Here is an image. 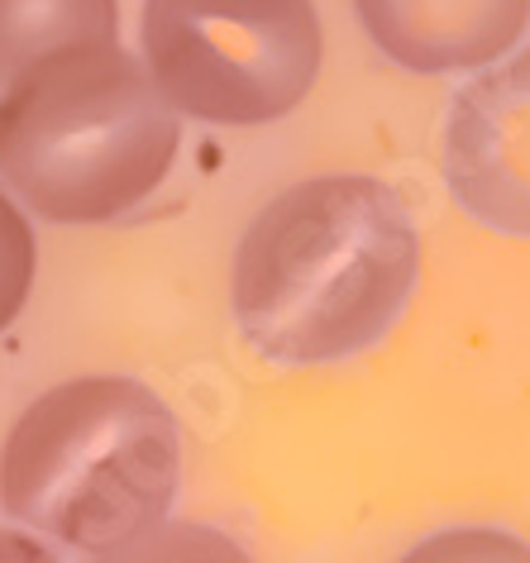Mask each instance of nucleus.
Instances as JSON below:
<instances>
[{"label": "nucleus", "mask_w": 530, "mask_h": 563, "mask_svg": "<svg viewBox=\"0 0 530 563\" xmlns=\"http://www.w3.org/2000/svg\"><path fill=\"white\" fill-rule=\"evenodd\" d=\"M416 277L421 230L393 181L306 177L249 220L230 311L263 358L320 368L378 344L407 311Z\"/></svg>", "instance_id": "nucleus-1"}, {"label": "nucleus", "mask_w": 530, "mask_h": 563, "mask_svg": "<svg viewBox=\"0 0 530 563\" xmlns=\"http://www.w3.org/2000/svg\"><path fill=\"white\" fill-rule=\"evenodd\" d=\"M183 148L177 110L120 44L63 48L0 91V181L53 224L144 206Z\"/></svg>", "instance_id": "nucleus-2"}, {"label": "nucleus", "mask_w": 530, "mask_h": 563, "mask_svg": "<svg viewBox=\"0 0 530 563\" xmlns=\"http://www.w3.org/2000/svg\"><path fill=\"white\" fill-rule=\"evenodd\" d=\"M177 483V416L134 377L48 387L0 444V511L91 559L163 526Z\"/></svg>", "instance_id": "nucleus-3"}, {"label": "nucleus", "mask_w": 530, "mask_h": 563, "mask_svg": "<svg viewBox=\"0 0 530 563\" xmlns=\"http://www.w3.org/2000/svg\"><path fill=\"white\" fill-rule=\"evenodd\" d=\"M139 44L177 115L230 130L291 115L325 58L316 0H144Z\"/></svg>", "instance_id": "nucleus-4"}, {"label": "nucleus", "mask_w": 530, "mask_h": 563, "mask_svg": "<svg viewBox=\"0 0 530 563\" xmlns=\"http://www.w3.org/2000/svg\"><path fill=\"white\" fill-rule=\"evenodd\" d=\"M444 181L478 224L530 239V44L483 67L454 96Z\"/></svg>", "instance_id": "nucleus-5"}, {"label": "nucleus", "mask_w": 530, "mask_h": 563, "mask_svg": "<svg viewBox=\"0 0 530 563\" xmlns=\"http://www.w3.org/2000/svg\"><path fill=\"white\" fill-rule=\"evenodd\" d=\"M354 15L383 58L444 77L493 67L521 44L530 0H354Z\"/></svg>", "instance_id": "nucleus-6"}, {"label": "nucleus", "mask_w": 530, "mask_h": 563, "mask_svg": "<svg viewBox=\"0 0 530 563\" xmlns=\"http://www.w3.org/2000/svg\"><path fill=\"white\" fill-rule=\"evenodd\" d=\"M120 44L115 0H0V91L63 48Z\"/></svg>", "instance_id": "nucleus-7"}, {"label": "nucleus", "mask_w": 530, "mask_h": 563, "mask_svg": "<svg viewBox=\"0 0 530 563\" xmlns=\"http://www.w3.org/2000/svg\"><path fill=\"white\" fill-rule=\"evenodd\" d=\"M87 563H254V559L225 530L197 526V520H163L148 534L110 549V554H96Z\"/></svg>", "instance_id": "nucleus-8"}, {"label": "nucleus", "mask_w": 530, "mask_h": 563, "mask_svg": "<svg viewBox=\"0 0 530 563\" xmlns=\"http://www.w3.org/2000/svg\"><path fill=\"white\" fill-rule=\"evenodd\" d=\"M34 267H38V249H34L30 220L0 191V334L15 325V316L24 311V301H30Z\"/></svg>", "instance_id": "nucleus-9"}, {"label": "nucleus", "mask_w": 530, "mask_h": 563, "mask_svg": "<svg viewBox=\"0 0 530 563\" xmlns=\"http://www.w3.org/2000/svg\"><path fill=\"white\" fill-rule=\"evenodd\" d=\"M397 563H530V544L521 534H507L493 526H464V530H440L430 540L411 544Z\"/></svg>", "instance_id": "nucleus-10"}, {"label": "nucleus", "mask_w": 530, "mask_h": 563, "mask_svg": "<svg viewBox=\"0 0 530 563\" xmlns=\"http://www.w3.org/2000/svg\"><path fill=\"white\" fill-rule=\"evenodd\" d=\"M0 563H58V559H53V549L30 540V534L0 530Z\"/></svg>", "instance_id": "nucleus-11"}]
</instances>
